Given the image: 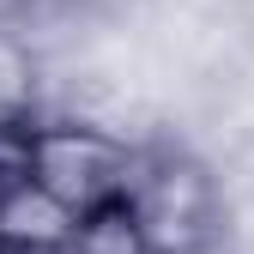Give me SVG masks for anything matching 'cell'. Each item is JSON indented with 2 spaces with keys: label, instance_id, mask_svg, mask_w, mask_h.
Returning a JSON list of instances; mask_svg holds the SVG:
<instances>
[{
  "label": "cell",
  "instance_id": "3957f363",
  "mask_svg": "<svg viewBox=\"0 0 254 254\" xmlns=\"http://www.w3.org/2000/svg\"><path fill=\"white\" fill-rule=\"evenodd\" d=\"M49 109V67L30 30L0 18V133H24Z\"/></svg>",
  "mask_w": 254,
  "mask_h": 254
},
{
  "label": "cell",
  "instance_id": "277c9868",
  "mask_svg": "<svg viewBox=\"0 0 254 254\" xmlns=\"http://www.w3.org/2000/svg\"><path fill=\"white\" fill-rule=\"evenodd\" d=\"M79 218L67 206H55L37 182H18L6 200H0V254H61L73 242Z\"/></svg>",
  "mask_w": 254,
  "mask_h": 254
},
{
  "label": "cell",
  "instance_id": "5b68a950",
  "mask_svg": "<svg viewBox=\"0 0 254 254\" xmlns=\"http://www.w3.org/2000/svg\"><path fill=\"white\" fill-rule=\"evenodd\" d=\"M61 254H151L145 230L133 224V212L127 206H109V212H91L73 224V242Z\"/></svg>",
  "mask_w": 254,
  "mask_h": 254
},
{
  "label": "cell",
  "instance_id": "6da1fadb",
  "mask_svg": "<svg viewBox=\"0 0 254 254\" xmlns=\"http://www.w3.org/2000/svg\"><path fill=\"white\" fill-rule=\"evenodd\" d=\"M121 206L145 230L151 254H218L224 248V182L188 145L145 139Z\"/></svg>",
  "mask_w": 254,
  "mask_h": 254
},
{
  "label": "cell",
  "instance_id": "7a4b0ae2",
  "mask_svg": "<svg viewBox=\"0 0 254 254\" xmlns=\"http://www.w3.org/2000/svg\"><path fill=\"white\" fill-rule=\"evenodd\" d=\"M139 145L79 115H37L24 127V176L73 218L109 212L127 200Z\"/></svg>",
  "mask_w": 254,
  "mask_h": 254
},
{
  "label": "cell",
  "instance_id": "8992f818",
  "mask_svg": "<svg viewBox=\"0 0 254 254\" xmlns=\"http://www.w3.org/2000/svg\"><path fill=\"white\" fill-rule=\"evenodd\" d=\"M218 254H224V248H218Z\"/></svg>",
  "mask_w": 254,
  "mask_h": 254
}]
</instances>
